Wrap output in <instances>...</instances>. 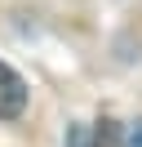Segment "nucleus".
I'll list each match as a JSON object with an SVG mask.
<instances>
[{"mask_svg":"<svg viewBox=\"0 0 142 147\" xmlns=\"http://www.w3.org/2000/svg\"><path fill=\"white\" fill-rule=\"evenodd\" d=\"M124 147H142V125L129 129V138H124Z\"/></svg>","mask_w":142,"mask_h":147,"instance_id":"2","label":"nucleus"},{"mask_svg":"<svg viewBox=\"0 0 142 147\" xmlns=\"http://www.w3.org/2000/svg\"><path fill=\"white\" fill-rule=\"evenodd\" d=\"M27 111V80L9 63H0V120H18Z\"/></svg>","mask_w":142,"mask_h":147,"instance_id":"1","label":"nucleus"}]
</instances>
